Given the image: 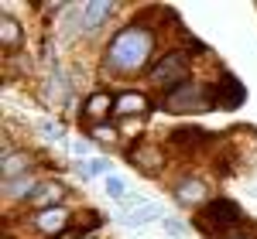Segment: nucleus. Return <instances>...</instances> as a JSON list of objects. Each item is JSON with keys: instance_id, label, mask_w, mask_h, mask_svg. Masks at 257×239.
Masks as SVG:
<instances>
[{"instance_id": "nucleus-15", "label": "nucleus", "mask_w": 257, "mask_h": 239, "mask_svg": "<svg viewBox=\"0 0 257 239\" xmlns=\"http://www.w3.org/2000/svg\"><path fill=\"white\" fill-rule=\"evenodd\" d=\"M41 181L35 178V174H28V178H14V181H0V195L7 202H24L28 205V198L35 195V188H38Z\"/></svg>"}, {"instance_id": "nucleus-20", "label": "nucleus", "mask_w": 257, "mask_h": 239, "mask_svg": "<svg viewBox=\"0 0 257 239\" xmlns=\"http://www.w3.org/2000/svg\"><path fill=\"white\" fill-rule=\"evenodd\" d=\"M89 137H93V140H99V144H113V140H117V126H110V123L89 126Z\"/></svg>"}, {"instance_id": "nucleus-9", "label": "nucleus", "mask_w": 257, "mask_h": 239, "mask_svg": "<svg viewBox=\"0 0 257 239\" xmlns=\"http://www.w3.org/2000/svg\"><path fill=\"white\" fill-rule=\"evenodd\" d=\"M113 102H117V92L110 89H96L82 100V120H86V130L89 126H99V123H110L113 116Z\"/></svg>"}, {"instance_id": "nucleus-16", "label": "nucleus", "mask_w": 257, "mask_h": 239, "mask_svg": "<svg viewBox=\"0 0 257 239\" xmlns=\"http://www.w3.org/2000/svg\"><path fill=\"white\" fill-rule=\"evenodd\" d=\"M21 41H24L21 20L14 18V14H0V44H4L7 52H14V48H21Z\"/></svg>"}, {"instance_id": "nucleus-21", "label": "nucleus", "mask_w": 257, "mask_h": 239, "mask_svg": "<svg viewBox=\"0 0 257 239\" xmlns=\"http://www.w3.org/2000/svg\"><path fill=\"white\" fill-rule=\"evenodd\" d=\"M161 226H165V232H168V236H175V239H182L185 232H189V226H185L182 219H172V216H168V219L161 222Z\"/></svg>"}, {"instance_id": "nucleus-13", "label": "nucleus", "mask_w": 257, "mask_h": 239, "mask_svg": "<svg viewBox=\"0 0 257 239\" xmlns=\"http://www.w3.org/2000/svg\"><path fill=\"white\" fill-rule=\"evenodd\" d=\"M243 86H240L233 76H223V82H213V100H216L219 110H237L243 102Z\"/></svg>"}, {"instance_id": "nucleus-18", "label": "nucleus", "mask_w": 257, "mask_h": 239, "mask_svg": "<svg viewBox=\"0 0 257 239\" xmlns=\"http://www.w3.org/2000/svg\"><path fill=\"white\" fill-rule=\"evenodd\" d=\"M79 171H82V178H110V160L106 158H93V160H86Z\"/></svg>"}, {"instance_id": "nucleus-5", "label": "nucleus", "mask_w": 257, "mask_h": 239, "mask_svg": "<svg viewBox=\"0 0 257 239\" xmlns=\"http://www.w3.org/2000/svg\"><path fill=\"white\" fill-rule=\"evenodd\" d=\"M172 198H175L178 208H189V212H202L209 202L216 198L213 192H209V184L199 178V174H185V178H178L172 184Z\"/></svg>"}, {"instance_id": "nucleus-10", "label": "nucleus", "mask_w": 257, "mask_h": 239, "mask_svg": "<svg viewBox=\"0 0 257 239\" xmlns=\"http://www.w3.org/2000/svg\"><path fill=\"white\" fill-rule=\"evenodd\" d=\"M35 171V154L21 150V147H4L0 154V181H14V178H28Z\"/></svg>"}, {"instance_id": "nucleus-25", "label": "nucleus", "mask_w": 257, "mask_h": 239, "mask_svg": "<svg viewBox=\"0 0 257 239\" xmlns=\"http://www.w3.org/2000/svg\"><path fill=\"white\" fill-rule=\"evenodd\" d=\"M82 239H93V236H82Z\"/></svg>"}, {"instance_id": "nucleus-4", "label": "nucleus", "mask_w": 257, "mask_h": 239, "mask_svg": "<svg viewBox=\"0 0 257 239\" xmlns=\"http://www.w3.org/2000/svg\"><path fill=\"white\" fill-rule=\"evenodd\" d=\"M158 106L165 113H175V116H192V113H209V110H216V100H213V86H209V82L189 79V82H182L178 89L165 92L158 100Z\"/></svg>"}, {"instance_id": "nucleus-2", "label": "nucleus", "mask_w": 257, "mask_h": 239, "mask_svg": "<svg viewBox=\"0 0 257 239\" xmlns=\"http://www.w3.org/2000/svg\"><path fill=\"white\" fill-rule=\"evenodd\" d=\"M144 79H148V86H151L158 96L178 89L182 82L192 79V52H189V48H168V52H161L158 58H155V65L148 68Z\"/></svg>"}, {"instance_id": "nucleus-22", "label": "nucleus", "mask_w": 257, "mask_h": 239, "mask_svg": "<svg viewBox=\"0 0 257 239\" xmlns=\"http://www.w3.org/2000/svg\"><path fill=\"white\" fill-rule=\"evenodd\" d=\"M38 130H41V134H45L48 140L62 137V126H59V123H52V120H41V123H38Z\"/></svg>"}, {"instance_id": "nucleus-7", "label": "nucleus", "mask_w": 257, "mask_h": 239, "mask_svg": "<svg viewBox=\"0 0 257 239\" xmlns=\"http://www.w3.org/2000/svg\"><path fill=\"white\" fill-rule=\"evenodd\" d=\"M72 208L69 205H59V208H45V212H35L31 216V229L45 239H59L72 229Z\"/></svg>"}, {"instance_id": "nucleus-14", "label": "nucleus", "mask_w": 257, "mask_h": 239, "mask_svg": "<svg viewBox=\"0 0 257 239\" xmlns=\"http://www.w3.org/2000/svg\"><path fill=\"white\" fill-rule=\"evenodd\" d=\"M110 18H113V4H110V0H93V4H82L79 28H86V31H96V28H103Z\"/></svg>"}, {"instance_id": "nucleus-1", "label": "nucleus", "mask_w": 257, "mask_h": 239, "mask_svg": "<svg viewBox=\"0 0 257 239\" xmlns=\"http://www.w3.org/2000/svg\"><path fill=\"white\" fill-rule=\"evenodd\" d=\"M158 52V31L148 20H131L103 44V76L110 79H138L148 76Z\"/></svg>"}, {"instance_id": "nucleus-23", "label": "nucleus", "mask_w": 257, "mask_h": 239, "mask_svg": "<svg viewBox=\"0 0 257 239\" xmlns=\"http://www.w3.org/2000/svg\"><path fill=\"white\" fill-rule=\"evenodd\" d=\"M72 147H76V154H89V144H86V140H76Z\"/></svg>"}, {"instance_id": "nucleus-3", "label": "nucleus", "mask_w": 257, "mask_h": 239, "mask_svg": "<svg viewBox=\"0 0 257 239\" xmlns=\"http://www.w3.org/2000/svg\"><path fill=\"white\" fill-rule=\"evenodd\" d=\"M243 222H247L243 208H240L233 198H226V195H216L202 212H196V229L206 232V236H213V239H223V236L240 232Z\"/></svg>"}, {"instance_id": "nucleus-17", "label": "nucleus", "mask_w": 257, "mask_h": 239, "mask_svg": "<svg viewBox=\"0 0 257 239\" xmlns=\"http://www.w3.org/2000/svg\"><path fill=\"white\" fill-rule=\"evenodd\" d=\"M206 137H209V134H202V130H196V126H178V130L168 134V140H172L175 147H182V150H196V147H202Z\"/></svg>"}, {"instance_id": "nucleus-11", "label": "nucleus", "mask_w": 257, "mask_h": 239, "mask_svg": "<svg viewBox=\"0 0 257 239\" xmlns=\"http://www.w3.org/2000/svg\"><path fill=\"white\" fill-rule=\"evenodd\" d=\"M155 106L148 100V92L141 89H117V102H113V116L117 120H134V116H148Z\"/></svg>"}, {"instance_id": "nucleus-8", "label": "nucleus", "mask_w": 257, "mask_h": 239, "mask_svg": "<svg viewBox=\"0 0 257 239\" xmlns=\"http://www.w3.org/2000/svg\"><path fill=\"white\" fill-rule=\"evenodd\" d=\"M123 158L131 160L134 168H141L144 174H161L165 171V147L155 140H141L138 147H127Z\"/></svg>"}, {"instance_id": "nucleus-19", "label": "nucleus", "mask_w": 257, "mask_h": 239, "mask_svg": "<svg viewBox=\"0 0 257 239\" xmlns=\"http://www.w3.org/2000/svg\"><path fill=\"white\" fill-rule=\"evenodd\" d=\"M106 195H110L113 202H120V205H123V202H127V184H123V178L110 174V178H106Z\"/></svg>"}, {"instance_id": "nucleus-12", "label": "nucleus", "mask_w": 257, "mask_h": 239, "mask_svg": "<svg viewBox=\"0 0 257 239\" xmlns=\"http://www.w3.org/2000/svg\"><path fill=\"white\" fill-rule=\"evenodd\" d=\"M65 195H69V188H65L62 181H41L38 188H35V195L28 198V208H31V212L59 208V205H65Z\"/></svg>"}, {"instance_id": "nucleus-6", "label": "nucleus", "mask_w": 257, "mask_h": 239, "mask_svg": "<svg viewBox=\"0 0 257 239\" xmlns=\"http://www.w3.org/2000/svg\"><path fill=\"white\" fill-rule=\"evenodd\" d=\"M120 222L123 226H131V229H138V226H151V222H165V205L161 202H148V198H127L120 205Z\"/></svg>"}, {"instance_id": "nucleus-24", "label": "nucleus", "mask_w": 257, "mask_h": 239, "mask_svg": "<svg viewBox=\"0 0 257 239\" xmlns=\"http://www.w3.org/2000/svg\"><path fill=\"white\" fill-rule=\"evenodd\" d=\"M223 239H257V236H247V232H233V236H223Z\"/></svg>"}]
</instances>
